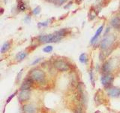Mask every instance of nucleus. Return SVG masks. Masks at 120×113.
Masks as SVG:
<instances>
[{
	"label": "nucleus",
	"instance_id": "obj_1",
	"mask_svg": "<svg viewBox=\"0 0 120 113\" xmlns=\"http://www.w3.org/2000/svg\"><path fill=\"white\" fill-rule=\"evenodd\" d=\"M62 38L60 36L57 32H56L53 34H49V35H44V36H40L38 37V40L41 42H46V43H50V42H56L62 39Z\"/></svg>",
	"mask_w": 120,
	"mask_h": 113
},
{
	"label": "nucleus",
	"instance_id": "obj_2",
	"mask_svg": "<svg viewBox=\"0 0 120 113\" xmlns=\"http://www.w3.org/2000/svg\"><path fill=\"white\" fill-rule=\"evenodd\" d=\"M30 78L35 81L42 82L45 78V74L42 70L35 69L30 73Z\"/></svg>",
	"mask_w": 120,
	"mask_h": 113
},
{
	"label": "nucleus",
	"instance_id": "obj_3",
	"mask_svg": "<svg viewBox=\"0 0 120 113\" xmlns=\"http://www.w3.org/2000/svg\"><path fill=\"white\" fill-rule=\"evenodd\" d=\"M114 40H115V36L112 35H110V36L104 37L102 39V41H101V49H103V50H107V49L110 48L112 44V43L114 42Z\"/></svg>",
	"mask_w": 120,
	"mask_h": 113
},
{
	"label": "nucleus",
	"instance_id": "obj_4",
	"mask_svg": "<svg viewBox=\"0 0 120 113\" xmlns=\"http://www.w3.org/2000/svg\"><path fill=\"white\" fill-rule=\"evenodd\" d=\"M53 66L56 69L61 72H66L69 69V65L66 62L63 61L61 60H56L53 63Z\"/></svg>",
	"mask_w": 120,
	"mask_h": 113
},
{
	"label": "nucleus",
	"instance_id": "obj_5",
	"mask_svg": "<svg viewBox=\"0 0 120 113\" xmlns=\"http://www.w3.org/2000/svg\"><path fill=\"white\" fill-rule=\"evenodd\" d=\"M30 98V91L29 90H21L19 93L18 100L20 102H26L29 100Z\"/></svg>",
	"mask_w": 120,
	"mask_h": 113
},
{
	"label": "nucleus",
	"instance_id": "obj_6",
	"mask_svg": "<svg viewBox=\"0 0 120 113\" xmlns=\"http://www.w3.org/2000/svg\"><path fill=\"white\" fill-rule=\"evenodd\" d=\"M112 79L113 78H112V77L110 75L106 74V75H103V76H101V84H102L104 86H108L112 83Z\"/></svg>",
	"mask_w": 120,
	"mask_h": 113
},
{
	"label": "nucleus",
	"instance_id": "obj_7",
	"mask_svg": "<svg viewBox=\"0 0 120 113\" xmlns=\"http://www.w3.org/2000/svg\"><path fill=\"white\" fill-rule=\"evenodd\" d=\"M24 113H37V109L32 104H26L22 107Z\"/></svg>",
	"mask_w": 120,
	"mask_h": 113
},
{
	"label": "nucleus",
	"instance_id": "obj_8",
	"mask_svg": "<svg viewBox=\"0 0 120 113\" xmlns=\"http://www.w3.org/2000/svg\"><path fill=\"white\" fill-rule=\"evenodd\" d=\"M32 83H33V80L30 77L26 78L23 81V83L22 84L20 89L21 90H29V88H31L32 85Z\"/></svg>",
	"mask_w": 120,
	"mask_h": 113
},
{
	"label": "nucleus",
	"instance_id": "obj_9",
	"mask_svg": "<svg viewBox=\"0 0 120 113\" xmlns=\"http://www.w3.org/2000/svg\"><path fill=\"white\" fill-rule=\"evenodd\" d=\"M108 94L112 97H118L120 96V88H112L108 90Z\"/></svg>",
	"mask_w": 120,
	"mask_h": 113
},
{
	"label": "nucleus",
	"instance_id": "obj_10",
	"mask_svg": "<svg viewBox=\"0 0 120 113\" xmlns=\"http://www.w3.org/2000/svg\"><path fill=\"white\" fill-rule=\"evenodd\" d=\"M111 25L116 29H120V19L117 17L112 18L110 21Z\"/></svg>",
	"mask_w": 120,
	"mask_h": 113
},
{
	"label": "nucleus",
	"instance_id": "obj_11",
	"mask_svg": "<svg viewBox=\"0 0 120 113\" xmlns=\"http://www.w3.org/2000/svg\"><path fill=\"white\" fill-rule=\"evenodd\" d=\"M103 28H104V26H101L100 27L97 29V31H96L95 34V35H94V36L92 38L91 41H90V42H91V44H93V43L95 42V41L97 40V39H98V36H100V34H101V32H102V31H103Z\"/></svg>",
	"mask_w": 120,
	"mask_h": 113
},
{
	"label": "nucleus",
	"instance_id": "obj_12",
	"mask_svg": "<svg viewBox=\"0 0 120 113\" xmlns=\"http://www.w3.org/2000/svg\"><path fill=\"white\" fill-rule=\"evenodd\" d=\"M111 70V66L109 62H106L105 63L103 66H102V71L104 72V73L108 74V73Z\"/></svg>",
	"mask_w": 120,
	"mask_h": 113
},
{
	"label": "nucleus",
	"instance_id": "obj_13",
	"mask_svg": "<svg viewBox=\"0 0 120 113\" xmlns=\"http://www.w3.org/2000/svg\"><path fill=\"white\" fill-rule=\"evenodd\" d=\"M9 48H10V43L8 42V41H6V42H5L3 44L2 47L1 48V53L2 54L5 53L9 49Z\"/></svg>",
	"mask_w": 120,
	"mask_h": 113
},
{
	"label": "nucleus",
	"instance_id": "obj_14",
	"mask_svg": "<svg viewBox=\"0 0 120 113\" xmlns=\"http://www.w3.org/2000/svg\"><path fill=\"white\" fill-rule=\"evenodd\" d=\"M26 56H27V53H26V52H20L16 56V59L18 60V61H21V60H23Z\"/></svg>",
	"mask_w": 120,
	"mask_h": 113
},
{
	"label": "nucleus",
	"instance_id": "obj_15",
	"mask_svg": "<svg viewBox=\"0 0 120 113\" xmlns=\"http://www.w3.org/2000/svg\"><path fill=\"white\" fill-rule=\"evenodd\" d=\"M79 60H80V63H87V60H88V58H87V56H86V54H81L80 57H79Z\"/></svg>",
	"mask_w": 120,
	"mask_h": 113
},
{
	"label": "nucleus",
	"instance_id": "obj_16",
	"mask_svg": "<svg viewBox=\"0 0 120 113\" xmlns=\"http://www.w3.org/2000/svg\"><path fill=\"white\" fill-rule=\"evenodd\" d=\"M52 51V46L51 45H48V46H46L43 48V51L45 53H50Z\"/></svg>",
	"mask_w": 120,
	"mask_h": 113
},
{
	"label": "nucleus",
	"instance_id": "obj_17",
	"mask_svg": "<svg viewBox=\"0 0 120 113\" xmlns=\"http://www.w3.org/2000/svg\"><path fill=\"white\" fill-rule=\"evenodd\" d=\"M18 7H19V8H20L21 11H25L26 9V6H25V4L22 2V1H20L18 3Z\"/></svg>",
	"mask_w": 120,
	"mask_h": 113
},
{
	"label": "nucleus",
	"instance_id": "obj_18",
	"mask_svg": "<svg viewBox=\"0 0 120 113\" xmlns=\"http://www.w3.org/2000/svg\"><path fill=\"white\" fill-rule=\"evenodd\" d=\"M32 12H33V14H34L38 15V14H40V12H41V8H40L39 6H38V7L35 8L33 9Z\"/></svg>",
	"mask_w": 120,
	"mask_h": 113
},
{
	"label": "nucleus",
	"instance_id": "obj_19",
	"mask_svg": "<svg viewBox=\"0 0 120 113\" xmlns=\"http://www.w3.org/2000/svg\"><path fill=\"white\" fill-rule=\"evenodd\" d=\"M49 24V21L47 20V21H44V22H41V23H38V26H39V27H41V26H46Z\"/></svg>",
	"mask_w": 120,
	"mask_h": 113
},
{
	"label": "nucleus",
	"instance_id": "obj_20",
	"mask_svg": "<svg viewBox=\"0 0 120 113\" xmlns=\"http://www.w3.org/2000/svg\"><path fill=\"white\" fill-rule=\"evenodd\" d=\"M16 93H17V92H15L14 93H13V94H12V95H11V96H10V97H9V98H8V99L7 100V103H9V102L11 101V100L12 99V98H13V97H14L15 96V94H16Z\"/></svg>",
	"mask_w": 120,
	"mask_h": 113
},
{
	"label": "nucleus",
	"instance_id": "obj_21",
	"mask_svg": "<svg viewBox=\"0 0 120 113\" xmlns=\"http://www.w3.org/2000/svg\"><path fill=\"white\" fill-rule=\"evenodd\" d=\"M90 79H91V81L92 84H94V80H93V72L92 70L90 71Z\"/></svg>",
	"mask_w": 120,
	"mask_h": 113
},
{
	"label": "nucleus",
	"instance_id": "obj_22",
	"mask_svg": "<svg viewBox=\"0 0 120 113\" xmlns=\"http://www.w3.org/2000/svg\"><path fill=\"white\" fill-rule=\"evenodd\" d=\"M75 113H82V110L81 108H77L75 111Z\"/></svg>",
	"mask_w": 120,
	"mask_h": 113
},
{
	"label": "nucleus",
	"instance_id": "obj_23",
	"mask_svg": "<svg viewBox=\"0 0 120 113\" xmlns=\"http://www.w3.org/2000/svg\"><path fill=\"white\" fill-rule=\"evenodd\" d=\"M110 2V0H103L102 3L104 4V6H105V5H107V4H108L109 2Z\"/></svg>",
	"mask_w": 120,
	"mask_h": 113
},
{
	"label": "nucleus",
	"instance_id": "obj_24",
	"mask_svg": "<svg viewBox=\"0 0 120 113\" xmlns=\"http://www.w3.org/2000/svg\"><path fill=\"white\" fill-rule=\"evenodd\" d=\"M41 60V58H38V59H37V60H35V61H33L32 62V65H35V64H37L38 63L39 61Z\"/></svg>",
	"mask_w": 120,
	"mask_h": 113
},
{
	"label": "nucleus",
	"instance_id": "obj_25",
	"mask_svg": "<svg viewBox=\"0 0 120 113\" xmlns=\"http://www.w3.org/2000/svg\"><path fill=\"white\" fill-rule=\"evenodd\" d=\"M22 69H21V70L20 71V73H19V74L17 75V79H18V80L20 78V75H21V74H22Z\"/></svg>",
	"mask_w": 120,
	"mask_h": 113
},
{
	"label": "nucleus",
	"instance_id": "obj_26",
	"mask_svg": "<svg viewBox=\"0 0 120 113\" xmlns=\"http://www.w3.org/2000/svg\"><path fill=\"white\" fill-rule=\"evenodd\" d=\"M58 1L60 2V3H62V2H65V0H58Z\"/></svg>",
	"mask_w": 120,
	"mask_h": 113
},
{
	"label": "nucleus",
	"instance_id": "obj_27",
	"mask_svg": "<svg viewBox=\"0 0 120 113\" xmlns=\"http://www.w3.org/2000/svg\"><path fill=\"white\" fill-rule=\"evenodd\" d=\"M76 1H77V3H80V2L82 1V0H76Z\"/></svg>",
	"mask_w": 120,
	"mask_h": 113
},
{
	"label": "nucleus",
	"instance_id": "obj_28",
	"mask_svg": "<svg viewBox=\"0 0 120 113\" xmlns=\"http://www.w3.org/2000/svg\"><path fill=\"white\" fill-rule=\"evenodd\" d=\"M3 11H4V9H3V8H2V14L3 13Z\"/></svg>",
	"mask_w": 120,
	"mask_h": 113
}]
</instances>
